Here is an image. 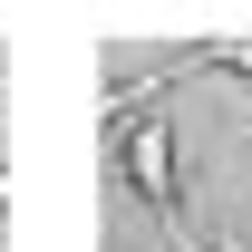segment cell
<instances>
[{
    "label": "cell",
    "instance_id": "cell-1",
    "mask_svg": "<svg viewBox=\"0 0 252 252\" xmlns=\"http://www.w3.org/2000/svg\"><path fill=\"white\" fill-rule=\"evenodd\" d=\"M126 175H136V194H165V126H136V146H126Z\"/></svg>",
    "mask_w": 252,
    "mask_h": 252
}]
</instances>
